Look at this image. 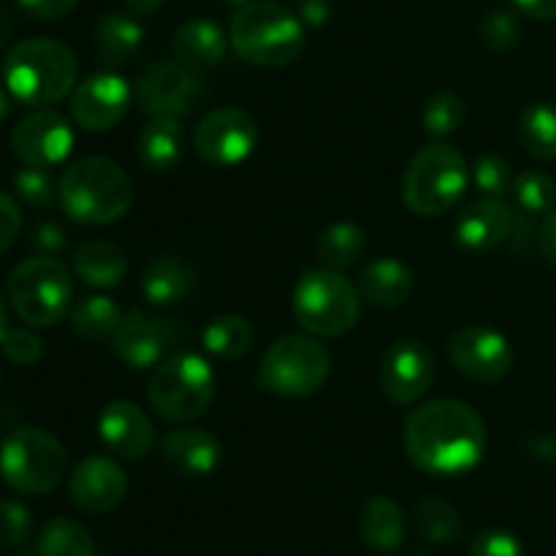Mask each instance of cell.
I'll return each instance as SVG.
<instances>
[{"label":"cell","instance_id":"obj_34","mask_svg":"<svg viewBox=\"0 0 556 556\" xmlns=\"http://www.w3.org/2000/svg\"><path fill=\"white\" fill-rule=\"evenodd\" d=\"M418 532L429 543H451L462 535V516L445 500H424L413 514Z\"/></svg>","mask_w":556,"mask_h":556},{"label":"cell","instance_id":"obj_42","mask_svg":"<svg viewBox=\"0 0 556 556\" xmlns=\"http://www.w3.org/2000/svg\"><path fill=\"white\" fill-rule=\"evenodd\" d=\"M470 556H527L516 535L505 530H483L472 538Z\"/></svg>","mask_w":556,"mask_h":556},{"label":"cell","instance_id":"obj_17","mask_svg":"<svg viewBox=\"0 0 556 556\" xmlns=\"http://www.w3.org/2000/svg\"><path fill=\"white\" fill-rule=\"evenodd\" d=\"M128 106V81L117 74H109V71L76 85L74 96H71V117L81 130H90V134H101V130L123 123Z\"/></svg>","mask_w":556,"mask_h":556},{"label":"cell","instance_id":"obj_53","mask_svg":"<svg viewBox=\"0 0 556 556\" xmlns=\"http://www.w3.org/2000/svg\"><path fill=\"white\" fill-rule=\"evenodd\" d=\"M5 331H9V313H5V299L0 293V340L5 337Z\"/></svg>","mask_w":556,"mask_h":556},{"label":"cell","instance_id":"obj_52","mask_svg":"<svg viewBox=\"0 0 556 556\" xmlns=\"http://www.w3.org/2000/svg\"><path fill=\"white\" fill-rule=\"evenodd\" d=\"M11 30H14V22H11V16L5 14V11H0V49L9 43Z\"/></svg>","mask_w":556,"mask_h":556},{"label":"cell","instance_id":"obj_6","mask_svg":"<svg viewBox=\"0 0 556 556\" xmlns=\"http://www.w3.org/2000/svg\"><path fill=\"white\" fill-rule=\"evenodd\" d=\"M362 293L337 269H309L299 277L293 288V318L307 334L337 340L358 324Z\"/></svg>","mask_w":556,"mask_h":556},{"label":"cell","instance_id":"obj_20","mask_svg":"<svg viewBox=\"0 0 556 556\" xmlns=\"http://www.w3.org/2000/svg\"><path fill=\"white\" fill-rule=\"evenodd\" d=\"M514 210L503 199L472 201L459 212L454 223V239L462 250L476 255H486L503 248L514 228Z\"/></svg>","mask_w":556,"mask_h":556},{"label":"cell","instance_id":"obj_18","mask_svg":"<svg viewBox=\"0 0 556 556\" xmlns=\"http://www.w3.org/2000/svg\"><path fill=\"white\" fill-rule=\"evenodd\" d=\"M71 500L85 514H109L128 494V476L109 456H87L74 467L68 481Z\"/></svg>","mask_w":556,"mask_h":556},{"label":"cell","instance_id":"obj_16","mask_svg":"<svg viewBox=\"0 0 556 556\" xmlns=\"http://www.w3.org/2000/svg\"><path fill=\"white\" fill-rule=\"evenodd\" d=\"M11 150L20 157L22 166H60L74 150V128L54 109H38L14 125Z\"/></svg>","mask_w":556,"mask_h":556},{"label":"cell","instance_id":"obj_36","mask_svg":"<svg viewBox=\"0 0 556 556\" xmlns=\"http://www.w3.org/2000/svg\"><path fill=\"white\" fill-rule=\"evenodd\" d=\"M510 193H514V201L519 204V210L530 217L548 215L556 206V182L548 174L535 172V168L521 172L514 179Z\"/></svg>","mask_w":556,"mask_h":556},{"label":"cell","instance_id":"obj_50","mask_svg":"<svg viewBox=\"0 0 556 556\" xmlns=\"http://www.w3.org/2000/svg\"><path fill=\"white\" fill-rule=\"evenodd\" d=\"M527 451H530L532 456H538V459H556V443L548 434H535V438L530 440V445H527Z\"/></svg>","mask_w":556,"mask_h":556},{"label":"cell","instance_id":"obj_13","mask_svg":"<svg viewBox=\"0 0 556 556\" xmlns=\"http://www.w3.org/2000/svg\"><path fill=\"white\" fill-rule=\"evenodd\" d=\"M448 358L459 375L481 386L500 383L514 367V348L503 331L483 324L462 326L448 340Z\"/></svg>","mask_w":556,"mask_h":556},{"label":"cell","instance_id":"obj_29","mask_svg":"<svg viewBox=\"0 0 556 556\" xmlns=\"http://www.w3.org/2000/svg\"><path fill=\"white\" fill-rule=\"evenodd\" d=\"M125 313L114 299L92 293L76 302L68 313L71 331L79 337L81 342H106L117 334L119 324H123Z\"/></svg>","mask_w":556,"mask_h":556},{"label":"cell","instance_id":"obj_37","mask_svg":"<svg viewBox=\"0 0 556 556\" xmlns=\"http://www.w3.org/2000/svg\"><path fill=\"white\" fill-rule=\"evenodd\" d=\"M11 185H14L16 199L30 206V210H49L54 204V199H58V185L49 177V168H20L11 177Z\"/></svg>","mask_w":556,"mask_h":556},{"label":"cell","instance_id":"obj_31","mask_svg":"<svg viewBox=\"0 0 556 556\" xmlns=\"http://www.w3.org/2000/svg\"><path fill=\"white\" fill-rule=\"evenodd\" d=\"M367 253V233L356 223H334L315 239V258L326 269H348Z\"/></svg>","mask_w":556,"mask_h":556},{"label":"cell","instance_id":"obj_3","mask_svg":"<svg viewBox=\"0 0 556 556\" xmlns=\"http://www.w3.org/2000/svg\"><path fill=\"white\" fill-rule=\"evenodd\" d=\"M58 201L74 223L106 226L128 215L134 182L119 163L90 155L65 168L58 182Z\"/></svg>","mask_w":556,"mask_h":556},{"label":"cell","instance_id":"obj_47","mask_svg":"<svg viewBox=\"0 0 556 556\" xmlns=\"http://www.w3.org/2000/svg\"><path fill=\"white\" fill-rule=\"evenodd\" d=\"M296 16L304 27H324L331 16L329 0H299Z\"/></svg>","mask_w":556,"mask_h":556},{"label":"cell","instance_id":"obj_4","mask_svg":"<svg viewBox=\"0 0 556 556\" xmlns=\"http://www.w3.org/2000/svg\"><path fill=\"white\" fill-rule=\"evenodd\" d=\"M228 38L244 63L261 68H280L304 52L302 20L275 0H250L239 5L231 16Z\"/></svg>","mask_w":556,"mask_h":556},{"label":"cell","instance_id":"obj_28","mask_svg":"<svg viewBox=\"0 0 556 556\" xmlns=\"http://www.w3.org/2000/svg\"><path fill=\"white\" fill-rule=\"evenodd\" d=\"M144 43V27L136 16L128 14H103L96 25V58L106 68L128 63L136 58Z\"/></svg>","mask_w":556,"mask_h":556},{"label":"cell","instance_id":"obj_1","mask_svg":"<svg viewBox=\"0 0 556 556\" xmlns=\"http://www.w3.org/2000/svg\"><path fill=\"white\" fill-rule=\"evenodd\" d=\"M405 454L429 476H465L486 454V424L462 400H432L407 416L402 432Z\"/></svg>","mask_w":556,"mask_h":556},{"label":"cell","instance_id":"obj_56","mask_svg":"<svg viewBox=\"0 0 556 556\" xmlns=\"http://www.w3.org/2000/svg\"><path fill=\"white\" fill-rule=\"evenodd\" d=\"M22 556H41V554H38V552H36V554H22Z\"/></svg>","mask_w":556,"mask_h":556},{"label":"cell","instance_id":"obj_26","mask_svg":"<svg viewBox=\"0 0 556 556\" xmlns=\"http://www.w3.org/2000/svg\"><path fill=\"white\" fill-rule=\"evenodd\" d=\"M74 275L90 288H117L128 275V255L119 244L90 239L74 253Z\"/></svg>","mask_w":556,"mask_h":556},{"label":"cell","instance_id":"obj_35","mask_svg":"<svg viewBox=\"0 0 556 556\" xmlns=\"http://www.w3.org/2000/svg\"><path fill=\"white\" fill-rule=\"evenodd\" d=\"M465 119H467L465 98L456 96V92H451V90L434 92V96L424 103L421 123H424V130H427L429 136L445 139V136L456 134V130L465 125Z\"/></svg>","mask_w":556,"mask_h":556},{"label":"cell","instance_id":"obj_19","mask_svg":"<svg viewBox=\"0 0 556 556\" xmlns=\"http://www.w3.org/2000/svg\"><path fill=\"white\" fill-rule=\"evenodd\" d=\"M98 438L119 459L139 462L155 445V427L144 407L128 400H114L101 410Z\"/></svg>","mask_w":556,"mask_h":556},{"label":"cell","instance_id":"obj_38","mask_svg":"<svg viewBox=\"0 0 556 556\" xmlns=\"http://www.w3.org/2000/svg\"><path fill=\"white\" fill-rule=\"evenodd\" d=\"M470 179L478 190H481L486 199H503L514 188V172H510V163L505 161L497 152H486L476 161V166L470 168Z\"/></svg>","mask_w":556,"mask_h":556},{"label":"cell","instance_id":"obj_54","mask_svg":"<svg viewBox=\"0 0 556 556\" xmlns=\"http://www.w3.org/2000/svg\"><path fill=\"white\" fill-rule=\"evenodd\" d=\"M5 117H9V92L0 87V123H3Z\"/></svg>","mask_w":556,"mask_h":556},{"label":"cell","instance_id":"obj_5","mask_svg":"<svg viewBox=\"0 0 556 556\" xmlns=\"http://www.w3.org/2000/svg\"><path fill=\"white\" fill-rule=\"evenodd\" d=\"M470 166L456 147L445 141L421 147L402 177V201L418 217H440L467 193Z\"/></svg>","mask_w":556,"mask_h":556},{"label":"cell","instance_id":"obj_23","mask_svg":"<svg viewBox=\"0 0 556 556\" xmlns=\"http://www.w3.org/2000/svg\"><path fill=\"white\" fill-rule=\"evenodd\" d=\"M141 293L152 307H172L195 293V269L179 255H157L144 266Z\"/></svg>","mask_w":556,"mask_h":556},{"label":"cell","instance_id":"obj_25","mask_svg":"<svg viewBox=\"0 0 556 556\" xmlns=\"http://www.w3.org/2000/svg\"><path fill=\"white\" fill-rule=\"evenodd\" d=\"M358 530H362V538L375 552H396L407 535L405 510L400 508L396 500L386 497V494H375L362 505Z\"/></svg>","mask_w":556,"mask_h":556},{"label":"cell","instance_id":"obj_11","mask_svg":"<svg viewBox=\"0 0 556 556\" xmlns=\"http://www.w3.org/2000/svg\"><path fill=\"white\" fill-rule=\"evenodd\" d=\"M261 130L250 112L239 106H220L199 119L193 147L201 161L217 168H231L248 161L258 147Z\"/></svg>","mask_w":556,"mask_h":556},{"label":"cell","instance_id":"obj_27","mask_svg":"<svg viewBox=\"0 0 556 556\" xmlns=\"http://www.w3.org/2000/svg\"><path fill=\"white\" fill-rule=\"evenodd\" d=\"M136 152L141 166L150 172H172L185 152V128L177 117H150V123L141 128Z\"/></svg>","mask_w":556,"mask_h":556},{"label":"cell","instance_id":"obj_45","mask_svg":"<svg viewBox=\"0 0 556 556\" xmlns=\"http://www.w3.org/2000/svg\"><path fill=\"white\" fill-rule=\"evenodd\" d=\"M33 248L41 255H58L60 250H65V231L58 223H38L36 231H33Z\"/></svg>","mask_w":556,"mask_h":556},{"label":"cell","instance_id":"obj_7","mask_svg":"<svg viewBox=\"0 0 556 556\" xmlns=\"http://www.w3.org/2000/svg\"><path fill=\"white\" fill-rule=\"evenodd\" d=\"M217 394L212 364L199 353H172L155 367L147 389L150 407L168 424H190L204 416Z\"/></svg>","mask_w":556,"mask_h":556},{"label":"cell","instance_id":"obj_10","mask_svg":"<svg viewBox=\"0 0 556 556\" xmlns=\"http://www.w3.org/2000/svg\"><path fill=\"white\" fill-rule=\"evenodd\" d=\"M68 456L63 443L41 427H16L0 445V478L14 492L49 494L63 483Z\"/></svg>","mask_w":556,"mask_h":556},{"label":"cell","instance_id":"obj_48","mask_svg":"<svg viewBox=\"0 0 556 556\" xmlns=\"http://www.w3.org/2000/svg\"><path fill=\"white\" fill-rule=\"evenodd\" d=\"M538 250L548 264L556 266V210L543 215L541 228H538Z\"/></svg>","mask_w":556,"mask_h":556},{"label":"cell","instance_id":"obj_22","mask_svg":"<svg viewBox=\"0 0 556 556\" xmlns=\"http://www.w3.org/2000/svg\"><path fill=\"white\" fill-rule=\"evenodd\" d=\"M228 41L231 38L223 33V27L217 22L206 20V16H195V20L182 22L177 27V33L172 38V52L177 63L201 74V71H210L215 65H220V60L226 58Z\"/></svg>","mask_w":556,"mask_h":556},{"label":"cell","instance_id":"obj_21","mask_svg":"<svg viewBox=\"0 0 556 556\" xmlns=\"http://www.w3.org/2000/svg\"><path fill=\"white\" fill-rule=\"evenodd\" d=\"M161 456L177 476L204 478L217 470L223 448L210 429L179 427L161 440Z\"/></svg>","mask_w":556,"mask_h":556},{"label":"cell","instance_id":"obj_43","mask_svg":"<svg viewBox=\"0 0 556 556\" xmlns=\"http://www.w3.org/2000/svg\"><path fill=\"white\" fill-rule=\"evenodd\" d=\"M22 233V210L20 201L11 193L0 190V255L20 239Z\"/></svg>","mask_w":556,"mask_h":556},{"label":"cell","instance_id":"obj_24","mask_svg":"<svg viewBox=\"0 0 556 556\" xmlns=\"http://www.w3.org/2000/svg\"><path fill=\"white\" fill-rule=\"evenodd\" d=\"M413 271L396 258H375L358 275V293L378 309H396L413 296Z\"/></svg>","mask_w":556,"mask_h":556},{"label":"cell","instance_id":"obj_39","mask_svg":"<svg viewBox=\"0 0 556 556\" xmlns=\"http://www.w3.org/2000/svg\"><path fill=\"white\" fill-rule=\"evenodd\" d=\"M478 36H481V43L489 49V52L494 54L510 52V49L521 41V22L514 11H505V9L489 11V14L483 16Z\"/></svg>","mask_w":556,"mask_h":556},{"label":"cell","instance_id":"obj_55","mask_svg":"<svg viewBox=\"0 0 556 556\" xmlns=\"http://www.w3.org/2000/svg\"><path fill=\"white\" fill-rule=\"evenodd\" d=\"M226 3H231V5H244V3H250V0H226Z\"/></svg>","mask_w":556,"mask_h":556},{"label":"cell","instance_id":"obj_14","mask_svg":"<svg viewBox=\"0 0 556 556\" xmlns=\"http://www.w3.org/2000/svg\"><path fill=\"white\" fill-rule=\"evenodd\" d=\"M204 96V81L177 60H157L136 85V101L150 117H185Z\"/></svg>","mask_w":556,"mask_h":556},{"label":"cell","instance_id":"obj_44","mask_svg":"<svg viewBox=\"0 0 556 556\" xmlns=\"http://www.w3.org/2000/svg\"><path fill=\"white\" fill-rule=\"evenodd\" d=\"M16 3H20V9L25 11L27 16H33V20L58 22L74 14L79 0H16Z\"/></svg>","mask_w":556,"mask_h":556},{"label":"cell","instance_id":"obj_51","mask_svg":"<svg viewBox=\"0 0 556 556\" xmlns=\"http://www.w3.org/2000/svg\"><path fill=\"white\" fill-rule=\"evenodd\" d=\"M163 3L166 0H125V5H128V11L134 16H152L155 11H161Z\"/></svg>","mask_w":556,"mask_h":556},{"label":"cell","instance_id":"obj_41","mask_svg":"<svg viewBox=\"0 0 556 556\" xmlns=\"http://www.w3.org/2000/svg\"><path fill=\"white\" fill-rule=\"evenodd\" d=\"M0 348H3V356L16 367H33L43 356V342L33 331V326L30 329H9L0 340Z\"/></svg>","mask_w":556,"mask_h":556},{"label":"cell","instance_id":"obj_12","mask_svg":"<svg viewBox=\"0 0 556 556\" xmlns=\"http://www.w3.org/2000/svg\"><path fill=\"white\" fill-rule=\"evenodd\" d=\"M185 342V329L177 320L147 309H130L112 337L114 356L134 369H155Z\"/></svg>","mask_w":556,"mask_h":556},{"label":"cell","instance_id":"obj_32","mask_svg":"<svg viewBox=\"0 0 556 556\" xmlns=\"http://www.w3.org/2000/svg\"><path fill=\"white\" fill-rule=\"evenodd\" d=\"M516 136L525 152L535 161H556V109L548 103H532L521 112Z\"/></svg>","mask_w":556,"mask_h":556},{"label":"cell","instance_id":"obj_15","mask_svg":"<svg viewBox=\"0 0 556 556\" xmlns=\"http://www.w3.org/2000/svg\"><path fill=\"white\" fill-rule=\"evenodd\" d=\"M378 378L380 389L394 405H416L434 383V353L416 337H402L386 348Z\"/></svg>","mask_w":556,"mask_h":556},{"label":"cell","instance_id":"obj_40","mask_svg":"<svg viewBox=\"0 0 556 556\" xmlns=\"http://www.w3.org/2000/svg\"><path fill=\"white\" fill-rule=\"evenodd\" d=\"M33 516L16 500H0V546L20 548L30 541Z\"/></svg>","mask_w":556,"mask_h":556},{"label":"cell","instance_id":"obj_46","mask_svg":"<svg viewBox=\"0 0 556 556\" xmlns=\"http://www.w3.org/2000/svg\"><path fill=\"white\" fill-rule=\"evenodd\" d=\"M505 244H510V253H514L516 258H519V255L521 258H525V255H530L532 244H538V231L532 228L530 215H525V212H521V215L516 217L514 228H510V237Z\"/></svg>","mask_w":556,"mask_h":556},{"label":"cell","instance_id":"obj_8","mask_svg":"<svg viewBox=\"0 0 556 556\" xmlns=\"http://www.w3.org/2000/svg\"><path fill=\"white\" fill-rule=\"evenodd\" d=\"M331 372V356L313 334H282L264 351L255 383L282 400L318 394Z\"/></svg>","mask_w":556,"mask_h":556},{"label":"cell","instance_id":"obj_30","mask_svg":"<svg viewBox=\"0 0 556 556\" xmlns=\"http://www.w3.org/2000/svg\"><path fill=\"white\" fill-rule=\"evenodd\" d=\"M204 351L220 362H239L248 356L255 345V329L244 315H220L210 320L201 334Z\"/></svg>","mask_w":556,"mask_h":556},{"label":"cell","instance_id":"obj_9","mask_svg":"<svg viewBox=\"0 0 556 556\" xmlns=\"http://www.w3.org/2000/svg\"><path fill=\"white\" fill-rule=\"evenodd\" d=\"M9 302L27 326L49 329L71 313L74 302L71 271L54 255L25 258L9 275Z\"/></svg>","mask_w":556,"mask_h":556},{"label":"cell","instance_id":"obj_2","mask_svg":"<svg viewBox=\"0 0 556 556\" xmlns=\"http://www.w3.org/2000/svg\"><path fill=\"white\" fill-rule=\"evenodd\" d=\"M79 60L58 38H25L5 54L3 81L11 98L25 106H49L74 90Z\"/></svg>","mask_w":556,"mask_h":556},{"label":"cell","instance_id":"obj_49","mask_svg":"<svg viewBox=\"0 0 556 556\" xmlns=\"http://www.w3.org/2000/svg\"><path fill=\"white\" fill-rule=\"evenodd\" d=\"M510 3L530 20H556V0H510Z\"/></svg>","mask_w":556,"mask_h":556},{"label":"cell","instance_id":"obj_33","mask_svg":"<svg viewBox=\"0 0 556 556\" xmlns=\"http://www.w3.org/2000/svg\"><path fill=\"white\" fill-rule=\"evenodd\" d=\"M38 554L41 556H96L92 535L74 519H52L43 525L38 535Z\"/></svg>","mask_w":556,"mask_h":556}]
</instances>
